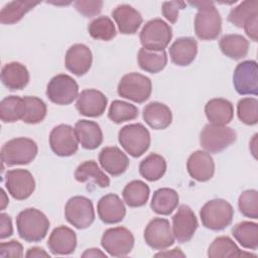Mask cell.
Wrapping results in <instances>:
<instances>
[{
  "label": "cell",
  "instance_id": "34",
  "mask_svg": "<svg viewBox=\"0 0 258 258\" xmlns=\"http://www.w3.org/2000/svg\"><path fill=\"white\" fill-rule=\"evenodd\" d=\"M149 194V186L144 181L135 179L125 185L122 191V197L127 206L131 208H139L147 203Z\"/></svg>",
  "mask_w": 258,
  "mask_h": 258
},
{
  "label": "cell",
  "instance_id": "41",
  "mask_svg": "<svg viewBox=\"0 0 258 258\" xmlns=\"http://www.w3.org/2000/svg\"><path fill=\"white\" fill-rule=\"evenodd\" d=\"M88 31L94 39L104 41L113 39L117 34L115 25L108 16H99L92 20L88 26Z\"/></svg>",
  "mask_w": 258,
  "mask_h": 258
},
{
  "label": "cell",
  "instance_id": "25",
  "mask_svg": "<svg viewBox=\"0 0 258 258\" xmlns=\"http://www.w3.org/2000/svg\"><path fill=\"white\" fill-rule=\"evenodd\" d=\"M74 129L79 143L85 149H96L103 142V133L97 122L85 119L79 120Z\"/></svg>",
  "mask_w": 258,
  "mask_h": 258
},
{
  "label": "cell",
  "instance_id": "23",
  "mask_svg": "<svg viewBox=\"0 0 258 258\" xmlns=\"http://www.w3.org/2000/svg\"><path fill=\"white\" fill-rule=\"evenodd\" d=\"M112 16L122 34L136 33L143 21L140 12L128 4L118 5L112 11Z\"/></svg>",
  "mask_w": 258,
  "mask_h": 258
},
{
  "label": "cell",
  "instance_id": "36",
  "mask_svg": "<svg viewBox=\"0 0 258 258\" xmlns=\"http://www.w3.org/2000/svg\"><path fill=\"white\" fill-rule=\"evenodd\" d=\"M232 235L239 244L250 250L258 248V225L254 222L244 221L235 225L232 229Z\"/></svg>",
  "mask_w": 258,
  "mask_h": 258
},
{
  "label": "cell",
  "instance_id": "46",
  "mask_svg": "<svg viewBox=\"0 0 258 258\" xmlns=\"http://www.w3.org/2000/svg\"><path fill=\"white\" fill-rule=\"evenodd\" d=\"M0 257L1 258L23 257L22 244L16 240H11L9 242H2L0 244Z\"/></svg>",
  "mask_w": 258,
  "mask_h": 258
},
{
  "label": "cell",
  "instance_id": "44",
  "mask_svg": "<svg viewBox=\"0 0 258 258\" xmlns=\"http://www.w3.org/2000/svg\"><path fill=\"white\" fill-rule=\"evenodd\" d=\"M21 98L19 96L5 97L0 103V118L4 123H13L19 120L18 110Z\"/></svg>",
  "mask_w": 258,
  "mask_h": 258
},
{
  "label": "cell",
  "instance_id": "10",
  "mask_svg": "<svg viewBox=\"0 0 258 258\" xmlns=\"http://www.w3.org/2000/svg\"><path fill=\"white\" fill-rule=\"evenodd\" d=\"M101 245L109 255L123 257L132 251L134 247V236L125 227L109 228L101 238Z\"/></svg>",
  "mask_w": 258,
  "mask_h": 258
},
{
  "label": "cell",
  "instance_id": "19",
  "mask_svg": "<svg viewBox=\"0 0 258 258\" xmlns=\"http://www.w3.org/2000/svg\"><path fill=\"white\" fill-rule=\"evenodd\" d=\"M188 174L198 181H208L215 173V162L211 154L204 150L192 152L186 161Z\"/></svg>",
  "mask_w": 258,
  "mask_h": 258
},
{
  "label": "cell",
  "instance_id": "39",
  "mask_svg": "<svg viewBox=\"0 0 258 258\" xmlns=\"http://www.w3.org/2000/svg\"><path fill=\"white\" fill-rule=\"evenodd\" d=\"M258 15V1L246 0L241 2L238 6L234 7L229 15L228 21L235 26L242 28L251 18Z\"/></svg>",
  "mask_w": 258,
  "mask_h": 258
},
{
  "label": "cell",
  "instance_id": "38",
  "mask_svg": "<svg viewBox=\"0 0 258 258\" xmlns=\"http://www.w3.org/2000/svg\"><path fill=\"white\" fill-rule=\"evenodd\" d=\"M137 59L141 70L150 74H156L165 68L167 63V54L165 50L152 51L142 47L138 51Z\"/></svg>",
  "mask_w": 258,
  "mask_h": 258
},
{
  "label": "cell",
  "instance_id": "18",
  "mask_svg": "<svg viewBox=\"0 0 258 258\" xmlns=\"http://www.w3.org/2000/svg\"><path fill=\"white\" fill-rule=\"evenodd\" d=\"M92 51L86 44L76 43L67 50L64 57L66 68L78 77L88 73L92 67Z\"/></svg>",
  "mask_w": 258,
  "mask_h": 258
},
{
  "label": "cell",
  "instance_id": "3",
  "mask_svg": "<svg viewBox=\"0 0 258 258\" xmlns=\"http://www.w3.org/2000/svg\"><path fill=\"white\" fill-rule=\"evenodd\" d=\"M38 147L35 141L27 137L13 138L1 148V160L7 166L30 163L37 155Z\"/></svg>",
  "mask_w": 258,
  "mask_h": 258
},
{
  "label": "cell",
  "instance_id": "5",
  "mask_svg": "<svg viewBox=\"0 0 258 258\" xmlns=\"http://www.w3.org/2000/svg\"><path fill=\"white\" fill-rule=\"evenodd\" d=\"M118 140L124 150L133 157H139L145 153L151 141L148 129L140 123L123 126L118 133Z\"/></svg>",
  "mask_w": 258,
  "mask_h": 258
},
{
  "label": "cell",
  "instance_id": "45",
  "mask_svg": "<svg viewBox=\"0 0 258 258\" xmlns=\"http://www.w3.org/2000/svg\"><path fill=\"white\" fill-rule=\"evenodd\" d=\"M75 8L85 17H93L102 11L103 1L101 0H78L74 3Z\"/></svg>",
  "mask_w": 258,
  "mask_h": 258
},
{
  "label": "cell",
  "instance_id": "7",
  "mask_svg": "<svg viewBox=\"0 0 258 258\" xmlns=\"http://www.w3.org/2000/svg\"><path fill=\"white\" fill-rule=\"evenodd\" d=\"M237 134L226 125L208 124L200 134L201 146L209 153H219L236 141Z\"/></svg>",
  "mask_w": 258,
  "mask_h": 258
},
{
  "label": "cell",
  "instance_id": "6",
  "mask_svg": "<svg viewBox=\"0 0 258 258\" xmlns=\"http://www.w3.org/2000/svg\"><path fill=\"white\" fill-rule=\"evenodd\" d=\"M143 48L152 51L164 50L172 38V29L164 20L154 18L147 21L140 31Z\"/></svg>",
  "mask_w": 258,
  "mask_h": 258
},
{
  "label": "cell",
  "instance_id": "33",
  "mask_svg": "<svg viewBox=\"0 0 258 258\" xmlns=\"http://www.w3.org/2000/svg\"><path fill=\"white\" fill-rule=\"evenodd\" d=\"M222 52L233 59L245 57L249 50V41L241 34H226L219 42Z\"/></svg>",
  "mask_w": 258,
  "mask_h": 258
},
{
  "label": "cell",
  "instance_id": "43",
  "mask_svg": "<svg viewBox=\"0 0 258 258\" xmlns=\"http://www.w3.org/2000/svg\"><path fill=\"white\" fill-rule=\"evenodd\" d=\"M241 214L247 218L258 219V191L256 189L244 190L238 200Z\"/></svg>",
  "mask_w": 258,
  "mask_h": 258
},
{
  "label": "cell",
  "instance_id": "22",
  "mask_svg": "<svg viewBox=\"0 0 258 258\" xmlns=\"http://www.w3.org/2000/svg\"><path fill=\"white\" fill-rule=\"evenodd\" d=\"M99 162L112 176H118L126 171L129 166L127 155L117 146L104 147L99 154Z\"/></svg>",
  "mask_w": 258,
  "mask_h": 258
},
{
  "label": "cell",
  "instance_id": "12",
  "mask_svg": "<svg viewBox=\"0 0 258 258\" xmlns=\"http://www.w3.org/2000/svg\"><path fill=\"white\" fill-rule=\"evenodd\" d=\"M145 243L153 250H164L174 243V236L168 220L164 218L152 219L144 230Z\"/></svg>",
  "mask_w": 258,
  "mask_h": 258
},
{
  "label": "cell",
  "instance_id": "32",
  "mask_svg": "<svg viewBox=\"0 0 258 258\" xmlns=\"http://www.w3.org/2000/svg\"><path fill=\"white\" fill-rule=\"evenodd\" d=\"M75 178L79 182L93 181L100 187H108L110 185L109 177L100 169L94 160H87L81 163L75 171Z\"/></svg>",
  "mask_w": 258,
  "mask_h": 258
},
{
  "label": "cell",
  "instance_id": "49",
  "mask_svg": "<svg viewBox=\"0 0 258 258\" xmlns=\"http://www.w3.org/2000/svg\"><path fill=\"white\" fill-rule=\"evenodd\" d=\"M258 15L251 18L244 26V30L248 37H250L253 41H257V34H258Z\"/></svg>",
  "mask_w": 258,
  "mask_h": 258
},
{
  "label": "cell",
  "instance_id": "27",
  "mask_svg": "<svg viewBox=\"0 0 258 258\" xmlns=\"http://www.w3.org/2000/svg\"><path fill=\"white\" fill-rule=\"evenodd\" d=\"M46 104L34 96H25L19 103V120L27 124H37L46 116Z\"/></svg>",
  "mask_w": 258,
  "mask_h": 258
},
{
  "label": "cell",
  "instance_id": "40",
  "mask_svg": "<svg viewBox=\"0 0 258 258\" xmlns=\"http://www.w3.org/2000/svg\"><path fill=\"white\" fill-rule=\"evenodd\" d=\"M138 114L139 111L135 105L121 100H114L108 111L109 119L116 124L134 120L138 117Z\"/></svg>",
  "mask_w": 258,
  "mask_h": 258
},
{
  "label": "cell",
  "instance_id": "35",
  "mask_svg": "<svg viewBox=\"0 0 258 258\" xmlns=\"http://www.w3.org/2000/svg\"><path fill=\"white\" fill-rule=\"evenodd\" d=\"M39 2L34 1H11L8 2L0 11V22L2 24H15L23 16L32 10Z\"/></svg>",
  "mask_w": 258,
  "mask_h": 258
},
{
  "label": "cell",
  "instance_id": "52",
  "mask_svg": "<svg viewBox=\"0 0 258 258\" xmlns=\"http://www.w3.org/2000/svg\"><path fill=\"white\" fill-rule=\"evenodd\" d=\"M82 257H107V255L105 253H103L101 250H99L98 248H91V249H87L83 254Z\"/></svg>",
  "mask_w": 258,
  "mask_h": 258
},
{
  "label": "cell",
  "instance_id": "2",
  "mask_svg": "<svg viewBox=\"0 0 258 258\" xmlns=\"http://www.w3.org/2000/svg\"><path fill=\"white\" fill-rule=\"evenodd\" d=\"M17 232L26 242H40L49 229L48 218L39 210L28 208L21 211L16 218Z\"/></svg>",
  "mask_w": 258,
  "mask_h": 258
},
{
  "label": "cell",
  "instance_id": "26",
  "mask_svg": "<svg viewBox=\"0 0 258 258\" xmlns=\"http://www.w3.org/2000/svg\"><path fill=\"white\" fill-rule=\"evenodd\" d=\"M29 78L27 68L18 61L6 63L1 71V81L10 91L24 89L29 82Z\"/></svg>",
  "mask_w": 258,
  "mask_h": 258
},
{
  "label": "cell",
  "instance_id": "47",
  "mask_svg": "<svg viewBox=\"0 0 258 258\" xmlns=\"http://www.w3.org/2000/svg\"><path fill=\"white\" fill-rule=\"evenodd\" d=\"M185 2L183 1H166L162 3V15L170 22L175 23L178 18V12L185 8Z\"/></svg>",
  "mask_w": 258,
  "mask_h": 258
},
{
  "label": "cell",
  "instance_id": "50",
  "mask_svg": "<svg viewBox=\"0 0 258 258\" xmlns=\"http://www.w3.org/2000/svg\"><path fill=\"white\" fill-rule=\"evenodd\" d=\"M25 257L28 258H32V257H50L49 254L47 252H45V250H43L40 247H32L29 248L25 254Z\"/></svg>",
  "mask_w": 258,
  "mask_h": 258
},
{
  "label": "cell",
  "instance_id": "53",
  "mask_svg": "<svg viewBox=\"0 0 258 258\" xmlns=\"http://www.w3.org/2000/svg\"><path fill=\"white\" fill-rule=\"evenodd\" d=\"M1 196H2V200H1V210H4L5 207L8 205L9 200L6 198V194L4 191V189H1Z\"/></svg>",
  "mask_w": 258,
  "mask_h": 258
},
{
  "label": "cell",
  "instance_id": "20",
  "mask_svg": "<svg viewBox=\"0 0 258 258\" xmlns=\"http://www.w3.org/2000/svg\"><path fill=\"white\" fill-rule=\"evenodd\" d=\"M97 212L103 223L117 224L123 221L126 215V208L119 196L116 194H107L99 200Z\"/></svg>",
  "mask_w": 258,
  "mask_h": 258
},
{
  "label": "cell",
  "instance_id": "51",
  "mask_svg": "<svg viewBox=\"0 0 258 258\" xmlns=\"http://www.w3.org/2000/svg\"><path fill=\"white\" fill-rule=\"evenodd\" d=\"M155 257H185V254L179 248H174L169 251L165 250L163 252H159L155 254Z\"/></svg>",
  "mask_w": 258,
  "mask_h": 258
},
{
  "label": "cell",
  "instance_id": "29",
  "mask_svg": "<svg viewBox=\"0 0 258 258\" xmlns=\"http://www.w3.org/2000/svg\"><path fill=\"white\" fill-rule=\"evenodd\" d=\"M145 123L154 130L167 128L172 122V113L168 106L160 102H150L143 109Z\"/></svg>",
  "mask_w": 258,
  "mask_h": 258
},
{
  "label": "cell",
  "instance_id": "8",
  "mask_svg": "<svg viewBox=\"0 0 258 258\" xmlns=\"http://www.w3.org/2000/svg\"><path fill=\"white\" fill-rule=\"evenodd\" d=\"M118 95L135 103L147 101L152 92L149 78L139 73H129L122 77L118 84Z\"/></svg>",
  "mask_w": 258,
  "mask_h": 258
},
{
  "label": "cell",
  "instance_id": "4",
  "mask_svg": "<svg viewBox=\"0 0 258 258\" xmlns=\"http://www.w3.org/2000/svg\"><path fill=\"white\" fill-rule=\"evenodd\" d=\"M233 216L232 205L223 199H214L207 202L200 212L203 226L212 231H221L230 226Z\"/></svg>",
  "mask_w": 258,
  "mask_h": 258
},
{
  "label": "cell",
  "instance_id": "17",
  "mask_svg": "<svg viewBox=\"0 0 258 258\" xmlns=\"http://www.w3.org/2000/svg\"><path fill=\"white\" fill-rule=\"evenodd\" d=\"M107 97L95 89H86L77 98L76 108L86 117H99L103 115L107 107Z\"/></svg>",
  "mask_w": 258,
  "mask_h": 258
},
{
  "label": "cell",
  "instance_id": "16",
  "mask_svg": "<svg viewBox=\"0 0 258 258\" xmlns=\"http://www.w3.org/2000/svg\"><path fill=\"white\" fill-rule=\"evenodd\" d=\"M199 223L194 211L187 205H180L172 217V233L179 243L188 242L195 235Z\"/></svg>",
  "mask_w": 258,
  "mask_h": 258
},
{
  "label": "cell",
  "instance_id": "14",
  "mask_svg": "<svg viewBox=\"0 0 258 258\" xmlns=\"http://www.w3.org/2000/svg\"><path fill=\"white\" fill-rule=\"evenodd\" d=\"M5 186L13 199L23 201L33 194L35 180L27 169H11L5 173Z\"/></svg>",
  "mask_w": 258,
  "mask_h": 258
},
{
  "label": "cell",
  "instance_id": "21",
  "mask_svg": "<svg viewBox=\"0 0 258 258\" xmlns=\"http://www.w3.org/2000/svg\"><path fill=\"white\" fill-rule=\"evenodd\" d=\"M47 246L54 255L72 254L77 247V235L67 226L54 228L48 237Z\"/></svg>",
  "mask_w": 258,
  "mask_h": 258
},
{
  "label": "cell",
  "instance_id": "13",
  "mask_svg": "<svg viewBox=\"0 0 258 258\" xmlns=\"http://www.w3.org/2000/svg\"><path fill=\"white\" fill-rule=\"evenodd\" d=\"M49 145L54 154L61 157L74 155L79 148L75 129L68 124L55 126L49 134Z\"/></svg>",
  "mask_w": 258,
  "mask_h": 258
},
{
  "label": "cell",
  "instance_id": "15",
  "mask_svg": "<svg viewBox=\"0 0 258 258\" xmlns=\"http://www.w3.org/2000/svg\"><path fill=\"white\" fill-rule=\"evenodd\" d=\"M233 85L240 95L258 94V67L255 60H244L237 64L233 74Z\"/></svg>",
  "mask_w": 258,
  "mask_h": 258
},
{
  "label": "cell",
  "instance_id": "24",
  "mask_svg": "<svg viewBox=\"0 0 258 258\" xmlns=\"http://www.w3.org/2000/svg\"><path fill=\"white\" fill-rule=\"evenodd\" d=\"M198 53V42L194 37L184 36L177 38L169 47L171 61L179 67L191 63Z\"/></svg>",
  "mask_w": 258,
  "mask_h": 258
},
{
  "label": "cell",
  "instance_id": "1",
  "mask_svg": "<svg viewBox=\"0 0 258 258\" xmlns=\"http://www.w3.org/2000/svg\"><path fill=\"white\" fill-rule=\"evenodd\" d=\"M188 3L198 9L195 17L196 35L202 40L216 39L222 30V18L215 3L212 1H195Z\"/></svg>",
  "mask_w": 258,
  "mask_h": 258
},
{
  "label": "cell",
  "instance_id": "48",
  "mask_svg": "<svg viewBox=\"0 0 258 258\" xmlns=\"http://www.w3.org/2000/svg\"><path fill=\"white\" fill-rule=\"evenodd\" d=\"M0 238L5 239L10 237L13 234V227H12V221L11 218L5 214H0Z\"/></svg>",
  "mask_w": 258,
  "mask_h": 258
},
{
  "label": "cell",
  "instance_id": "31",
  "mask_svg": "<svg viewBox=\"0 0 258 258\" xmlns=\"http://www.w3.org/2000/svg\"><path fill=\"white\" fill-rule=\"evenodd\" d=\"M256 255L251 253H245L240 250L237 244L228 236H220L216 238L208 249V257L210 258H233Z\"/></svg>",
  "mask_w": 258,
  "mask_h": 258
},
{
  "label": "cell",
  "instance_id": "9",
  "mask_svg": "<svg viewBox=\"0 0 258 258\" xmlns=\"http://www.w3.org/2000/svg\"><path fill=\"white\" fill-rule=\"evenodd\" d=\"M64 217L77 229L89 228L95 221V211L92 201L83 196L71 198L64 207Z\"/></svg>",
  "mask_w": 258,
  "mask_h": 258
},
{
  "label": "cell",
  "instance_id": "42",
  "mask_svg": "<svg viewBox=\"0 0 258 258\" xmlns=\"http://www.w3.org/2000/svg\"><path fill=\"white\" fill-rule=\"evenodd\" d=\"M239 120L246 125H255L258 122V101L256 98H243L237 104Z\"/></svg>",
  "mask_w": 258,
  "mask_h": 258
},
{
  "label": "cell",
  "instance_id": "11",
  "mask_svg": "<svg viewBox=\"0 0 258 258\" xmlns=\"http://www.w3.org/2000/svg\"><path fill=\"white\" fill-rule=\"evenodd\" d=\"M46 96L56 105H69L78 98L79 86L71 76L59 74L48 82Z\"/></svg>",
  "mask_w": 258,
  "mask_h": 258
},
{
  "label": "cell",
  "instance_id": "30",
  "mask_svg": "<svg viewBox=\"0 0 258 258\" xmlns=\"http://www.w3.org/2000/svg\"><path fill=\"white\" fill-rule=\"evenodd\" d=\"M178 201V194L174 189L161 187L153 192L150 208L157 215L168 216L176 209Z\"/></svg>",
  "mask_w": 258,
  "mask_h": 258
},
{
  "label": "cell",
  "instance_id": "28",
  "mask_svg": "<svg viewBox=\"0 0 258 258\" xmlns=\"http://www.w3.org/2000/svg\"><path fill=\"white\" fill-rule=\"evenodd\" d=\"M205 114L210 124L227 125L234 117V107L227 99L215 98L207 102Z\"/></svg>",
  "mask_w": 258,
  "mask_h": 258
},
{
  "label": "cell",
  "instance_id": "37",
  "mask_svg": "<svg viewBox=\"0 0 258 258\" xmlns=\"http://www.w3.org/2000/svg\"><path fill=\"white\" fill-rule=\"evenodd\" d=\"M165 171L166 161L157 153H150L139 164L140 175L148 181H156L160 179Z\"/></svg>",
  "mask_w": 258,
  "mask_h": 258
}]
</instances>
